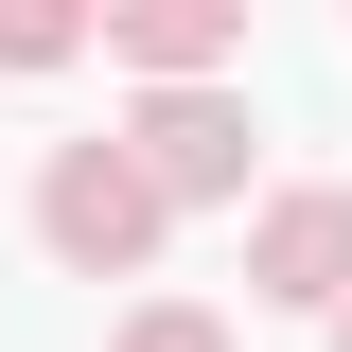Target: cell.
Returning <instances> with one entry per match:
<instances>
[{
	"instance_id": "cell-1",
	"label": "cell",
	"mask_w": 352,
	"mask_h": 352,
	"mask_svg": "<svg viewBox=\"0 0 352 352\" xmlns=\"http://www.w3.org/2000/svg\"><path fill=\"white\" fill-rule=\"evenodd\" d=\"M36 212H53V247H71V264H141V247H159V176L88 141V159H53Z\"/></svg>"
},
{
	"instance_id": "cell-4",
	"label": "cell",
	"mask_w": 352,
	"mask_h": 352,
	"mask_svg": "<svg viewBox=\"0 0 352 352\" xmlns=\"http://www.w3.org/2000/svg\"><path fill=\"white\" fill-rule=\"evenodd\" d=\"M124 53H159V71H212V53H229V18H124Z\"/></svg>"
},
{
	"instance_id": "cell-5",
	"label": "cell",
	"mask_w": 352,
	"mask_h": 352,
	"mask_svg": "<svg viewBox=\"0 0 352 352\" xmlns=\"http://www.w3.org/2000/svg\"><path fill=\"white\" fill-rule=\"evenodd\" d=\"M124 352H212V317H141V335H124Z\"/></svg>"
},
{
	"instance_id": "cell-3",
	"label": "cell",
	"mask_w": 352,
	"mask_h": 352,
	"mask_svg": "<svg viewBox=\"0 0 352 352\" xmlns=\"http://www.w3.org/2000/svg\"><path fill=\"white\" fill-rule=\"evenodd\" d=\"M159 194H229V176H247V124H229V106H159Z\"/></svg>"
},
{
	"instance_id": "cell-6",
	"label": "cell",
	"mask_w": 352,
	"mask_h": 352,
	"mask_svg": "<svg viewBox=\"0 0 352 352\" xmlns=\"http://www.w3.org/2000/svg\"><path fill=\"white\" fill-rule=\"evenodd\" d=\"M335 352H352V335H335Z\"/></svg>"
},
{
	"instance_id": "cell-2",
	"label": "cell",
	"mask_w": 352,
	"mask_h": 352,
	"mask_svg": "<svg viewBox=\"0 0 352 352\" xmlns=\"http://www.w3.org/2000/svg\"><path fill=\"white\" fill-rule=\"evenodd\" d=\"M352 282V194H282L264 212V300H335Z\"/></svg>"
}]
</instances>
